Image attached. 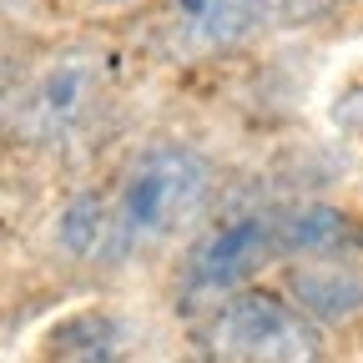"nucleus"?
Here are the masks:
<instances>
[{"mask_svg": "<svg viewBox=\"0 0 363 363\" xmlns=\"http://www.w3.org/2000/svg\"><path fill=\"white\" fill-rule=\"evenodd\" d=\"M212 197V162L187 142H152L131 157L111 192V247L106 262L142 257L172 242Z\"/></svg>", "mask_w": 363, "mask_h": 363, "instance_id": "obj_1", "label": "nucleus"}, {"mask_svg": "<svg viewBox=\"0 0 363 363\" xmlns=\"http://www.w3.org/2000/svg\"><path fill=\"white\" fill-rule=\"evenodd\" d=\"M202 338L222 363H323V328L272 288L222 298L207 313Z\"/></svg>", "mask_w": 363, "mask_h": 363, "instance_id": "obj_2", "label": "nucleus"}, {"mask_svg": "<svg viewBox=\"0 0 363 363\" xmlns=\"http://www.w3.org/2000/svg\"><path fill=\"white\" fill-rule=\"evenodd\" d=\"M106 91V56L91 45H61L45 56L30 81H21L11 101V131L26 147H61L66 136L86 126Z\"/></svg>", "mask_w": 363, "mask_h": 363, "instance_id": "obj_3", "label": "nucleus"}, {"mask_svg": "<svg viewBox=\"0 0 363 363\" xmlns=\"http://www.w3.org/2000/svg\"><path fill=\"white\" fill-rule=\"evenodd\" d=\"M272 262H283L272 207L233 212V217L212 222L207 233L192 242L187 262H182V303L212 313L222 298L252 288V278L262 267H272Z\"/></svg>", "mask_w": 363, "mask_h": 363, "instance_id": "obj_4", "label": "nucleus"}, {"mask_svg": "<svg viewBox=\"0 0 363 363\" xmlns=\"http://www.w3.org/2000/svg\"><path fill=\"white\" fill-rule=\"evenodd\" d=\"M283 298L308 313L318 328L348 323L363 313V257H308L288 262L283 272Z\"/></svg>", "mask_w": 363, "mask_h": 363, "instance_id": "obj_5", "label": "nucleus"}, {"mask_svg": "<svg viewBox=\"0 0 363 363\" xmlns=\"http://www.w3.org/2000/svg\"><path fill=\"white\" fill-rule=\"evenodd\" d=\"M272 217H278L283 262L363 257V217L338 202H283V207H272Z\"/></svg>", "mask_w": 363, "mask_h": 363, "instance_id": "obj_6", "label": "nucleus"}, {"mask_svg": "<svg viewBox=\"0 0 363 363\" xmlns=\"http://www.w3.org/2000/svg\"><path fill=\"white\" fill-rule=\"evenodd\" d=\"M167 26H172L177 51L212 56V51L242 45L257 26H267V16H262V0H172Z\"/></svg>", "mask_w": 363, "mask_h": 363, "instance_id": "obj_7", "label": "nucleus"}, {"mask_svg": "<svg viewBox=\"0 0 363 363\" xmlns=\"http://www.w3.org/2000/svg\"><path fill=\"white\" fill-rule=\"evenodd\" d=\"M126 358H131V323L111 308L66 313L40 343V363H126Z\"/></svg>", "mask_w": 363, "mask_h": 363, "instance_id": "obj_8", "label": "nucleus"}, {"mask_svg": "<svg viewBox=\"0 0 363 363\" xmlns=\"http://www.w3.org/2000/svg\"><path fill=\"white\" fill-rule=\"evenodd\" d=\"M51 238H56V247L71 262H106V247H111V197L106 192H76L56 212Z\"/></svg>", "mask_w": 363, "mask_h": 363, "instance_id": "obj_9", "label": "nucleus"}, {"mask_svg": "<svg viewBox=\"0 0 363 363\" xmlns=\"http://www.w3.org/2000/svg\"><path fill=\"white\" fill-rule=\"evenodd\" d=\"M348 6V0H262V16L272 26H288V30H303V26H318Z\"/></svg>", "mask_w": 363, "mask_h": 363, "instance_id": "obj_10", "label": "nucleus"}, {"mask_svg": "<svg viewBox=\"0 0 363 363\" xmlns=\"http://www.w3.org/2000/svg\"><path fill=\"white\" fill-rule=\"evenodd\" d=\"M328 121H333L338 136H348V142L363 147V81L338 86V96L328 101Z\"/></svg>", "mask_w": 363, "mask_h": 363, "instance_id": "obj_11", "label": "nucleus"}, {"mask_svg": "<svg viewBox=\"0 0 363 363\" xmlns=\"http://www.w3.org/2000/svg\"><path fill=\"white\" fill-rule=\"evenodd\" d=\"M16 91H21V76H16V66H6V61H0V111H6V106L16 101Z\"/></svg>", "mask_w": 363, "mask_h": 363, "instance_id": "obj_12", "label": "nucleus"}, {"mask_svg": "<svg viewBox=\"0 0 363 363\" xmlns=\"http://www.w3.org/2000/svg\"><path fill=\"white\" fill-rule=\"evenodd\" d=\"M101 6H126V0H101Z\"/></svg>", "mask_w": 363, "mask_h": 363, "instance_id": "obj_13", "label": "nucleus"}, {"mask_svg": "<svg viewBox=\"0 0 363 363\" xmlns=\"http://www.w3.org/2000/svg\"><path fill=\"white\" fill-rule=\"evenodd\" d=\"M126 363H142V358H126Z\"/></svg>", "mask_w": 363, "mask_h": 363, "instance_id": "obj_14", "label": "nucleus"}]
</instances>
